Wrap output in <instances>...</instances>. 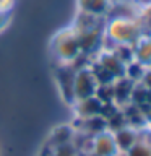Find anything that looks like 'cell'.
Here are the masks:
<instances>
[{"label":"cell","mask_w":151,"mask_h":156,"mask_svg":"<svg viewBox=\"0 0 151 156\" xmlns=\"http://www.w3.org/2000/svg\"><path fill=\"white\" fill-rule=\"evenodd\" d=\"M75 127L73 125H68V124H63V125H58L55 127L51 135H49L47 138V146H51V148H54V146H58V145H65V143H72L73 138H75Z\"/></svg>","instance_id":"ba28073f"},{"label":"cell","mask_w":151,"mask_h":156,"mask_svg":"<svg viewBox=\"0 0 151 156\" xmlns=\"http://www.w3.org/2000/svg\"><path fill=\"white\" fill-rule=\"evenodd\" d=\"M106 34L117 46H130L140 39V26L128 16H117L107 23Z\"/></svg>","instance_id":"7a4b0ae2"},{"label":"cell","mask_w":151,"mask_h":156,"mask_svg":"<svg viewBox=\"0 0 151 156\" xmlns=\"http://www.w3.org/2000/svg\"><path fill=\"white\" fill-rule=\"evenodd\" d=\"M114 7V0H76V8L81 13L102 18Z\"/></svg>","instance_id":"52a82bcc"},{"label":"cell","mask_w":151,"mask_h":156,"mask_svg":"<svg viewBox=\"0 0 151 156\" xmlns=\"http://www.w3.org/2000/svg\"><path fill=\"white\" fill-rule=\"evenodd\" d=\"M88 153H91L94 156H117L120 151L117 148L114 133L111 130H104L101 133L94 135L91 138L90 151Z\"/></svg>","instance_id":"5b68a950"},{"label":"cell","mask_w":151,"mask_h":156,"mask_svg":"<svg viewBox=\"0 0 151 156\" xmlns=\"http://www.w3.org/2000/svg\"><path fill=\"white\" fill-rule=\"evenodd\" d=\"M13 5H15V0H0V13L10 15Z\"/></svg>","instance_id":"7c38bea8"},{"label":"cell","mask_w":151,"mask_h":156,"mask_svg":"<svg viewBox=\"0 0 151 156\" xmlns=\"http://www.w3.org/2000/svg\"><path fill=\"white\" fill-rule=\"evenodd\" d=\"M75 63H57L55 70V83L60 91L62 99L67 104L73 106L75 98H73V78H75Z\"/></svg>","instance_id":"277c9868"},{"label":"cell","mask_w":151,"mask_h":156,"mask_svg":"<svg viewBox=\"0 0 151 156\" xmlns=\"http://www.w3.org/2000/svg\"><path fill=\"white\" fill-rule=\"evenodd\" d=\"M127 156H151V145L148 141H135L128 151H125Z\"/></svg>","instance_id":"8fae6325"},{"label":"cell","mask_w":151,"mask_h":156,"mask_svg":"<svg viewBox=\"0 0 151 156\" xmlns=\"http://www.w3.org/2000/svg\"><path fill=\"white\" fill-rule=\"evenodd\" d=\"M133 55L140 65H143V67L151 65V39L138 41V46H136Z\"/></svg>","instance_id":"30bf717a"},{"label":"cell","mask_w":151,"mask_h":156,"mask_svg":"<svg viewBox=\"0 0 151 156\" xmlns=\"http://www.w3.org/2000/svg\"><path fill=\"white\" fill-rule=\"evenodd\" d=\"M104 106L106 104L97 96H91V98H86V99H80L73 102L76 119H90V117L102 115Z\"/></svg>","instance_id":"8992f818"},{"label":"cell","mask_w":151,"mask_h":156,"mask_svg":"<svg viewBox=\"0 0 151 156\" xmlns=\"http://www.w3.org/2000/svg\"><path fill=\"white\" fill-rule=\"evenodd\" d=\"M97 88H99V81L90 67L76 68L75 78H73V98H75V101L96 96Z\"/></svg>","instance_id":"3957f363"},{"label":"cell","mask_w":151,"mask_h":156,"mask_svg":"<svg viewBox=\"0 0 151 156\" xmlns=\"http://www.w3.org/2000/svg\"><path fill=\"white\" fill-rule=\"evenodd\" d=\"M8 16L10 15H7V13H0V31L7 26V23H8Z\"/></svg>","instance_id":"4fadbf2b"},{"label":"cell","mask_w":151,"mask_h":156,"mask_svg":"<svg viewBox=\"0 0 151 156\" xmlns=\"http://www.w3.org/2000/svg\"><path fill=\"white\" fill-rule=\"evenodd\" d=\"M51 52L57 63H75L83 55L75 29L72 26L58 29L51 39Z\"/></svg>","instance_id":"6da1fadb"},{"label":"cell","mask_w":151,"mask_h":156,"mask_svg":"<svg viewBox=\"0 0 151 156\" xmlns=\"http://www.w3.org/2000/svg\"><path fill=\"white\" fill-rule=\"evenodd\" d=\"M112 133H114L117 148H119L120 153H125V151H128L132 146L135 145V141L138 140V138H136V133H135V132L130 130V129H127V127H122V129L112 132Z\"/></svg>","instance_id":"9c48e42d"},{"label":"cell","mask_w":151,"mask_h":156,"mask_svg":"<svg viewBox=\"0 0 151 156\" xmlns=\"http://www.w3.org/2000/svg\"><path fill=\"white\" fill-rule=\"evenodd\" d=\"M80 156H94V154H91V153H80Z\"/></svg>","instance_id":"5bb4252c"}]
</instances>
